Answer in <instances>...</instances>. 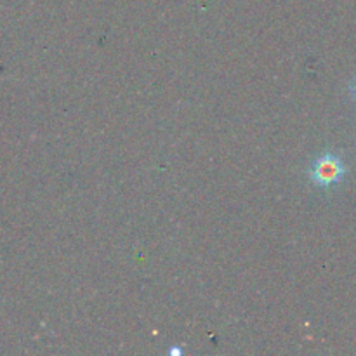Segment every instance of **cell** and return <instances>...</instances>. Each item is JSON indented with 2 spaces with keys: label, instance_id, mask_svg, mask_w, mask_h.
<instances>
[{
  "label": "cell",
  "instance_id": "obj_1",
  "mask_svg": "<svg viewBox=\"0 0 356 356\" xmlns=\"http://www.w3.org/2000/svg\"><path fill=\"white\" fill-rule=\"evenodd\" d=\"M348 172V167L344 165L343 160L336 155V153H323L322 156L313 162L312 170H309V177H312L313 184L320 188H332L339 184L344 179Z\"/></svg>",
  "mask_w": 356,
  "mask_h": 356
},
{
  "label": "cell",
  "instance_id": "obj_2",
  "mask_svg": "<svg viewBox=\"0 0 356 356\" xmlns=\"http://www.w3.org/2000/svg\"><path fill=\"white\" fill-rule=\"evenodd\" d=\"M350 94H351V97L356 101V76L350 82Z\"/></svg>",
  "mask_w": 356,
  "mask_h": 356
}]
</instances>
